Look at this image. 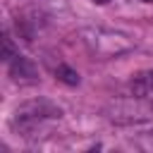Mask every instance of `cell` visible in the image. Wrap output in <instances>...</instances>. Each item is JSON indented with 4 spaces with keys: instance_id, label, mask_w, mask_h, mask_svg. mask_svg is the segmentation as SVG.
Returning a JSON list of instances; mask_svg holds the SVG:
<instances>
[{
    "instance_id": "1",
    "label": "cell",
    "mask_w": 153,
    "mask_h": 153,
    "mask_svg": "<svg viewBox=\"0 0 153 153\" xmlns=\"http://www.w3.org/2000/svg\"><path fill=\"white\" fill-rule=\"evenodd\" d=\"M153 117V105L143 100L141 96H134L129 100H120L110 108V120L117 124H131V122H143Z\"/></svg>"
},
{
    "instance_id": "2",
    "label": "cell",
    "mask_w": 153,
    "mask_h": 153,
    "mask_svg": "<svg viewBox=\"0 0 153 153\" xmlns=\"http://www.w3.org/2000/svg\"><path fill=\"white\" fill-rule=\"evenodd\" d=\"M60 115H62V110L55 108V105H50L48 100H33V103H26V105L17 108L14 122H19V124H33V122H38L43 117H60Z\"/></svg>"
},
{
    "instance_id": "3",
    "label": "cell",
    "mask_w": 153,
    "mask_h": 153,
    "mask_svg": "<svg viewBox=\"0 0 153 153\" xmlns=\"http://www.w3.org/2000/svg\"><path fill=\"white\" fill-rule=\"evenodd\" d=\"M10 76L14 81H36V67L22 57V55H14L10 60Z\"/></svg>"
},
{
    "instance_id": "4",
    "label": "cell",
    "mask_w": 153,
    "mask_h": 153,
    "mask_svg": "<svg viewBox=\"0 0 153 153\" xmlns=\"http://www.w3.org/2000/svg\"><path fill=\"white\" fill-rule=\"evenodd\" d=\"M129 88H131V93H134V96L146 98V96L153 91V72H151V69H146V72L134 74V76H131V81H129Z\"/></svg>"
},
{
    "instance_id": "5",
    "label": "cell",
    "mask_w": 153,
    "mask_h": 153,
    "mask_svg": "<svg viewBox=\"0 0 153 153\" xmlns=\"http://www.w3.org/2000/svg\"><path fill=\"white\" fill-rule=\"evenodd\" d=\"M55 76L60 79V81H65L67 86H76L81 79H79V74L72 69V67H67V65H57V69H55Z\"/></svg>"
},
{
    "instance_id": "6",
    "label": "cell",
    "mask_w": 153,
    "mask_h": 153,
    "mask_svg": "<svg viewBox=\"0 0 153 153\" xmlns=\"http://www.w3.org/2000/svg\"><path fill=\"white\" fill-rule=\"evenodd\" d=\"M14 55H17V50H14V43H12V38H10L7 33H2V53H0V57H2L5 62H10Z\"/></svg>"
},
{
    "instance_id": "7",
    "label": "cell",
    "mask_w": 153,
    "mask_h": 153,
    "mask_svg": "<svg viewBox=\"0 0 153 153\" xmlns=\"http://www.w3.org/2000/svg\"><path fill=\"white\" fill-rule=\"evenodd\" d=\"M93 2H98V5H105V2H108V0H93Z\"/></svg>"
},
{
    "instance_id": "8",
    "label": "cell",
    "mask_w": 153,
    "mask_h": 153,
    "mask_svg": "<svg viewBox=\"0 0 153 153\" xmlns=\"http://www.w3.org/2000/svg\"><path fill=\"white\" fill-rule=\"evenodd\" d=\"M143 2H153V0H143Z\"/></svg>"
}]
</instances>
